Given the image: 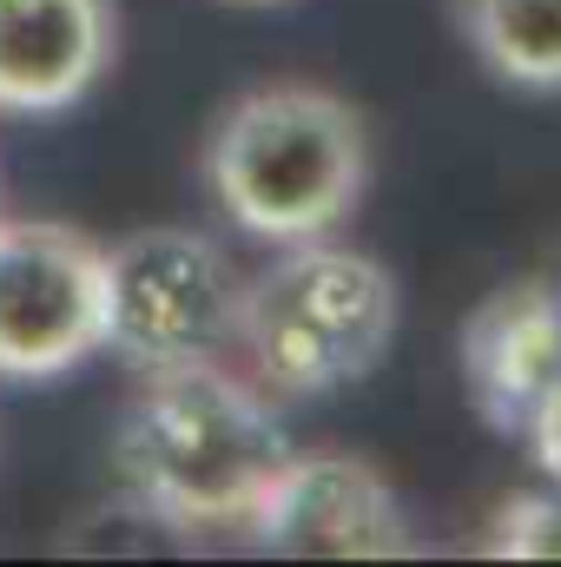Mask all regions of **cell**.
<instances>
[{
    "label": "cell",
    "mask_w": 561,
    "mask_h": 567,
    "mask_svg": "<svg viewBox=\"0 0 561 567\" xmlns=\"http://www.w3.org/2000/svg\"><path fill=\"white\" fill-rule=\"evenodd\" d=\"M290 455L272 390L218 363H185L145 377L140 403L120 423V475L152 515L185 542L245 535L272 475Z\"/></svg>",
    "instance_id": "obj_1"
},
{
    "label": "cell",
    "mask_w": 561,
    "mask_h": 567,
    "mask_svg": "<svg viewBox=\"0 0 561 567\" xmlns=\"http://www.w3.org/2000/svg\"><path fill=\"white\" fill-rule=\"evenodd\" d=\"M205 185L258 245L330 238L370 192V126L330 86H252L205 133Z\"/></svg>",
    "instance_id": "obj_2"
},
{
    "label": "cell",
    "mask_w": 561,
    "mask_h": 567,
    "mask_svg": "<svg viewBox=\"0 0 561 567\" xmlns=\"http://www.w3.org/2000/svg\"><path fill=\"white\" fill-rule=\"evenodd\" d=\"M404 297L397 278L337 238H297L245 278L238 343L245 377L272 396H330L390 357Z\"/></svg>",
    "instance_id": "obj_3"
},
{
    "label": "cell",
    "mask_w": 561,
    "mask_h": 567,
    "mask_svg": "<svg viewBox=\"0 0 561 567\" xmlns=\"http://www.w3.org/2000/svg\"><path fill=\"white\" fill-rule=\"evenodd\" d=\"M238 297L245 278L225 258V245L185 225H145L106 245L100 350H113L140 377L218 363L238 343Z\"/></svg>",
    "instance_id": "obj_4"
},
{
    "label": "cell",
    "mask_w": 561,
    "mask_h": 567,
    "mask_svg": "<svg viewBox=\"0 0 561 567\" xmlns=\"http://www.w3.org/2000/svg\"><path fill=\"white\" fill-rule=\"evenodd\" d=\"M106 245L53 218H0V377L47 383L100 350Z\"/></svg>",
    "instance_id": "obj_5"
},
{
    "label": "cell",
    "mask_w": 561,
    "mask_h": 567,
    "mask_svg": "<svg viewBox=\"0 0 561 567\" xmlns=\"http://www.w3.org/2000/svg\"><path fill=\"white\" fill-rule=\"evenodd\" d=\"M245 542L284 561H404L417 555V528L397 488L337 449H290L272 475Z\"/></svg>",
    "instance_id": "obj_6"
},
{
    "label": "cell",
    "mask_w": 561,
    "mask_h": 567,
    "mask_svg": "<svg viewBox=\"0 0 561 567\" xmlns=\"http://www.w3.org/2000/svg\"><path fill=\"white\" fill-rule=\"evenodd\" d=\"M120 60V0H0V113L80 106Z\"/></svg>",
    "instance_id": "obj_7"
},
{
    "label": "cell",
    "mask_w": 561,
    "mask_h": 567,
    "mask_svg": "<svg viewBox=\"0 0 561 567\" xmlns=\"http://www.w3.org/2000/svg\"><path fill=\"white\" fill-rule=\"evenodd\" d=\"M561 377V284H502L462 323V383L502 435H522Z\"/></svg>",
    "instance_id": "obj_8"
},
{
    "label": "cell",
    "mask_w": 561,
    "mask_h": 567,
    "mask_svg": "<svg viewBox=\"0 0 561 567\" xmlns=\"http://www.w3.org/2000/svg\"><path fill=\"white\" fill-rule=\"evenodd\" d=\"M469 53L529 93H561V0H456Z\"/></svg>",
    "instance_id": "obj_9"
},
{
    "label": "cell",
    "mask_w": 561,
    "mask_h": 567,
    "mask_svg": "<svg viewBox=\"0 0 561 567\" xmlns=\"http://www.w3.org/2000/svg\"><path fill=\"white\" fill-rule=\"evenodd\" d=\"M482 555L496 561H561V482L536 495H509L482 528Z\"/></svg>",
    "instance_id": "obj_10"
},
{
    "label": "cell",
    "mask_w": 561,
    "mask_h": 567,
    "mask_svg": "<svg viewBox=\"0 0 561 567\" xmlns=\"http://www.w3.org/2000/svg\"><path fill=\"white\" fill-rule=\"evenodd\" d=\"M522 442H529V455L542 462V475L561 482V377L549 383V396L536 403V416H529V429H522Z\"/></svg>",
    "instance_id": "obj_11"
},
{
    "label": "cell",
    "mask_w": 561,
    "mask_h": 567,
    "mask_svg": "<svg viewBox=\"0 0 561 567\" xmlns=\"http://www.w3.org/2000/svg\"><path fill=\"white\" fill-rule=\"evenodd\" d=\"M245 7H272V0H245Z\"/></svg>",
    "instance_id": "obj_12"
}]
</instances>
